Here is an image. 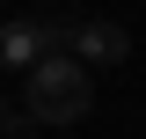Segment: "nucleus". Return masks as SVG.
<instances>
[{
    "label": "nucleus",
    "mask_w": 146,
    "mask_h": 139,
    "mask_svg": "<svg viewBox=\"0 0 146 139\" xmlns=\"http://www.w3.org/2000/svg\"><path fill=\"white\" fill-rule=\"evenodd\" d=\"M88 103H95V73L80 66L73 51H51V59L29 66V95H22V110L36 117V132H44V124H80Z\"/></svg>",
    "instance_id": "nucleus-1"
},
{
    "label": "nucleus",
    "mask_w": 146,
    "mask_h": 139,
    "mask_svg": "<svg viewBox=\"0 0 146 139\" xmlns=\"http://www.w3.org/2000/svg\"><path fill=\"white\" fill-rule=\"evenodd\" d=\"M124 51H131V37L117 29V22H80V29H73V59H80V66H117Z\"/></svg>",
    "instance_id": "nucleus-2"
},
{
    "label": "nucleus",
    "mask_w": 146,
    "mask_h": 139,
    "mask_svg": "<svg viewBox=\"0 0 146 139\" xmlns=\"http://www.w3.org/2000/svg\"><path fill=\"white\" fill-rule=\"evenodd\" d=\"M36 59H51L44 51V22H0V66H22L29 73Z\"/></svg>",
    "instance_id": "nucleus-3"
},
{
    "label": "nucleus",
    "mask_w": 146,
    "mask_h": 139,
    "mask_svg": "<svg viewBox=\"0 0 146 139\" xmlns=\"http://www.w3.org/2000/svg\"><path fill=\"white\" fill-rule=\"evenodd\" d=\"M73 29H80V22H44V51H58V44H73Z\"/></svg>",
    "instance_id": "nucleus-4"
},
{
    "label": "nucleus",
    "mask_w": 146,
    "mask_h": 139,
    "mask_svg": "<svg viewBox=\"0 0 146 139\" xmlns=\"http://www.w3.org/2000/svg\"><path fill=\"white\" fill-rule=\"evenodd\" d=\"M0 117H7V103H0Z\"/></svg>",
    "instance_id": "nucleus-5"
}]
</instances>
